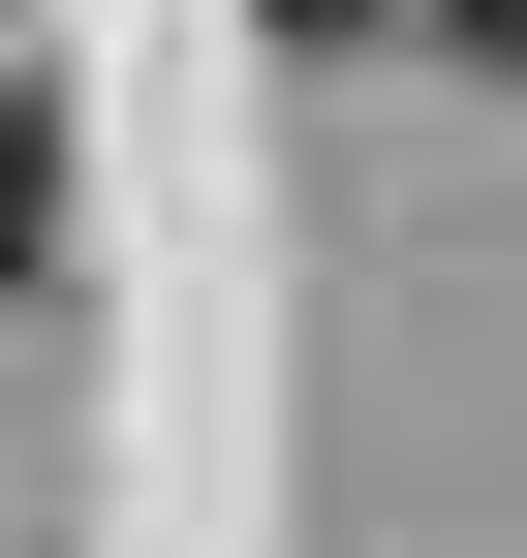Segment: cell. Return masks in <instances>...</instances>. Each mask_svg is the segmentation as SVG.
Segmentation results:
<instances>
[{
    "label": "cell",
    "mask_w": 527,
    "mask_h": 558,
    "mask_svg": "<svg viewBox=\"0 0 527 558\" xmlns=\"http://www.w3.org/2000/svg\"><path fill=\"white\" fill-rule=\"evenodd\" d=\"M32 279H62V94L0 62V311H32Z\"/></svg>",
    "instance_id": "6da1fadb"
},
{
    "label": "cell",
    "mask_w": 527,
    "mask_h": 558,
    "mask_svg": "<svg viewBox=\"0 0 527 558\" xmlns=\"http://www.w3.org/2000/svg\"><path fill=\"white\" fill-rule=\"evenodd\" d=\"M434 32H466V62H497V94H527V0H434Z\"/></svg>",
    "instance_id": "7a4b0ae2"
},
{
    "label": "cell",
    "mask_w": 527,
    "mask_h": 558,
    "mask_svg": "<svg viewBox=\"0 0 527 558\" xmlns=\"http://www.w3.org/2000/svg\"><path fill=\"white\" fill-rule=\"evenodd\" d=\"M280 32H372V0H280Z\"/></svg>",
    "instance_id": "3957f363"
}]
</instances>
